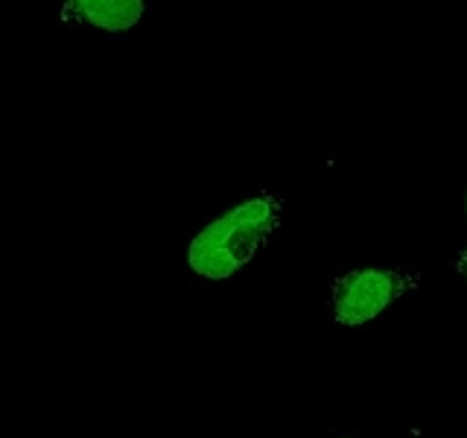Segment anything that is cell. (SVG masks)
<instances>
[{
	"label": "cell",
	"mask_w": 467,
	"mask_h": 438,
	"mask_svg": "<svg viewBox=\"0 0 467 438\" xmlns=\"http://www.w3.org/2000/svg\"><path fill=\"white\" fill-rule=\"evenodd\" d=\"M284 199L275 193L248 196L208 219L187 245V272L199 284H225L243 275L266 252L281 228Z\"/></svg>",
	"instance_id": "obj_1"
},
{
	"label": "cell",
	"mask_w": 467,
	"mask_h": 438,
	"mask_svg": "<svg viewBox=\"0 0 467 438\" xmlns=\"http://www.w3.org/2000/svg\"><path fill=\"white\" fill-rule=\"evenodd\" d=\"M146 9H150L146 0H65L58 18L67 26L94 29L102 36H123L146 18Z\"/></svg>",
	"instance_id": "obj_3"
},
{
	"label": "cell",
	"mask_w": 467,
	"mask_h": 438,
	"mask_svg": "<svg viewBox=\"0 0 467 438\" xmlns=\"http://www.w3.org/2000/svg\"><path fill=\"white\" fill-rule=\"evenodd\" d=\"M423 284V272L418 269H348L336 275L330 287L327 307L330 318L339 328H365L383 316L389 307L403 301Z\"/></svg>",
	"instance_id": "obj_2"
},
{
	"label": "cell",
	"mask_w": 467,
	"mask_h": 438,
	"mask_svg": "<svg viewBox=\"0 0 467 438\" xmlns=\"http://www.w3.org/2000/svg\"><path fill=\"white\" fill-rule=\"evenodd\" d=\"M464 211H467V196H464ZM456 275L462 277V281L467 284V245L459 252V257H456Z\"/></svg>",
	"instance_id": "obj_4"
}]
</instances>
